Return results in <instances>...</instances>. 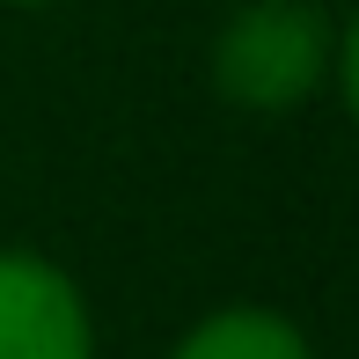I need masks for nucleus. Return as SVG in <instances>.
<instances>
[{
  "mask_svg": "<svg viewBox=\"0 0 359 359\" xmlns=\"http://www.w3.org/2000/svg\"><path fill=\"white\" fill-rule=\"evenodd\" d=\"M337 29L308 0H250L213 44V81L235 110H293L330 81Z\"/></svg>",
  "mask_w": 359,
  "mask_h": 359,
  "instance_id": "1",
  "label": "nucleus"
},
{
  "mask_svg": "<svg viewBox=\"0 0 359 359\" xmlns=\"http://www.w3.org/2000/svg\"><path fill=\"white\" fill-rule=\"evenodd\" d=\"M0 359H95L81 286L37 250H0Z\"/></svg>",
  "mask_w": 359,
  "mask_h": 359,
  "instance_id": "2",
  "label": "nucleus"
},
{
  "mask_svg": "<svg viewBox=\"0 0 359 359\" xmlns=\"http://www.w3.org/2000/svg\"><path fill=\"white\" fill-rule=\"evenodd\" d=\"M169 359H316V352H308V337L293 330L286 316H271V308H220V316H205Z\"/></svg>",
  "mask_w": 359,
  "mask_h": 359,
  "instance_id": "3",
  "label": "nucleus"
},
{
  "mask_svg": "<svg viewBox=\"0 0 359 359\" xmlns=\"http://www.w3.org/2000/svg\"><path fill=\"white\" fill-rule=\"evenodd\" d=\"M330 81L345 88V110H352V125H359V22L337 37V59H330Z\"/></svg>",
  "mask_w": 359,
  "mask_h": 359,
  "instance_id": "4",
  "label": "nucleus"
},
{
  "mask_svg": "<svg viewBox=\"0 0 359 359\" xmlns=\"http://www.w3.org/2000/svg\"><path fill=\"white\" fill-rule=\"evenodd\" d=\"M15 8H44V0H15Z\"/></svg>",
  "mask_w": 359,
  "mask_h": 359,
  "instance_id": "5",
  "label": "nucleus"
}]
</instances>
